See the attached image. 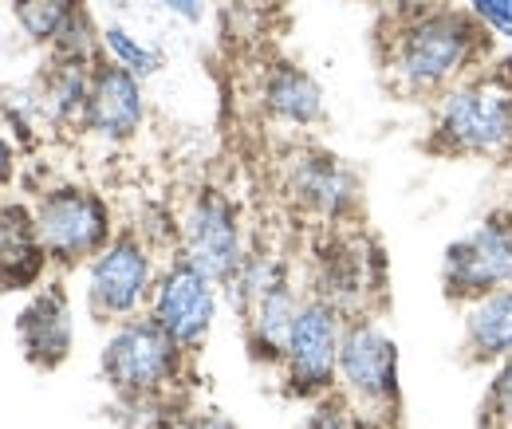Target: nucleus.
Listing matches in <instances>:
<instances>
[{"mask_svg": "<svg viewBox=\"0 0 512 429\" xmlns=\"http://www.w3.org/2000/svg\"><path fill=\"white\" fill-rule=\"evenodd\" d=\"M16 178V142H8V134L0 130V193Z\"/></svg>", "mask_w": 512, "mask_h": 429, "instance_id": "28", "label": "nucleus"}, {"mask_svg": "<svg viewBox=\"0 0 512 429\" xmlns=\"http://www.w3.org/2000/svg\"><path fill=\"white\" fill-rule=\"evenodd\" d=\"M146 79L119 67L115 60L99 56L91 67V95H87V115L83 130L107 146H127L146 126Z\"/></svg>", "mask_w": 512, "mask_h": 429, "instance_id": "14", "label": "nucleus"}, {"mask_svg": "<svg viewBox=\"0 0 512 429\" xmlns=\"http://www.w3.org/2000/svg\"><path fill=\"white\" fill-rule=\"evenodd\" d=\"M158 248L138 229H119L111 245L83 264V307L95 323L115 327L142 315L158 280Z\"/></svg>", "mask_w": 512, "mask_h": 429, "instance_id": "6", "label": "nucleus"}, {"mask_svg": "<svg viewBox=\"0 0 512 429\" xmlns=\"http://www.w3.org/2000/svg\"><path fill=\"white\" fill-rule=\"evenodd\" d=\"M52 260L36 237L32 205L0 201V292H36Z\"/></svg>", "mask_w": 512, "mask_h": 429, "instance_id": "17", "label": "nucleus"}, {"mask_svg": "<svg viewBox=\"0 0 512 429\" xmlns=\"http://www.w3.org/2000/svg\"><path fill=\"white\" fill-rule=\"evenodd\" d=\"M178 252L217 284H225L241 268V260L249 252L245 221H241L237 201L225 189L201 185L186 201V209L178 217Z\"/></svg>", "mask_w": 512, "mask_h": 429, "instance_id": "12", "label": "nucleus"}, {"mask_svg": "<svg viewBox=\"0 0 512 429\" xmlns=\"http://www.w3.org/2000/svg\"><path fill=\"white\" fill-rule=\"evenodd\" d=\"M8 8H12L16 28L24 32V40L36 48H48L64 24L67 0H8Z\"/></svg>", "mask_w": 512, "mask_h": 429, "instance_id": "22", "label": "nucleus"}, {"mask_svg": "<svg viewBox=\"0 0 512 429\" xmlns=\"http://www.w3.org/2000/svg\"><path fill=\"white\" fill-rule=\"evenodd\" d=\"M477 429H512V359L489 367V382L477 406Z\"/></svg>", "mask_w": 512, "mask_h": 429, "instance_id": "23", "label": "nucleus"}, {"mask_svg": "<svg viewBox=\"0 0 512 429\" xmlns=\"http://www.w3.org/2000/svg\"><path fill=\"white\" fill-rule=\"evenodd\" d=\"M217 307H221V284L209 280L201 268H193L182 252H174L154 280L146 315L186 351V355H201L213 323H217Z\"/></svg>", "mask_w": 512, "mask_h": 429, "instance_id": "11", "label": "nucleus"}, {"mask_svg": "<svg viewBox=\"0 0 512 429\" xmlns=\"http://www.w3.org/2000/svg\"><path fill=\"white\" fill-rule=\"evenodd\" d=\"M154 4L182 24H205V16H209V0H154Z\"/></svg>", "mask_w": 512, "mask_h": 429, "instance_id": "26", "label": "nucleus"}, {"mask_svg": "<svg viewBox=\"0 0 512 429\" xmlns=\"http://www.w3.org/2000/svg\"><path fill=\"white\" fill-rule=\"evenodd\" d=\"M442 296L453 307H469L473 300L512 284V217L489 213L469 233L453 237L442 252Z\"/></svg>", "mask_w": 512, "mask_h": 429, "instance_id": "10", "label": "nucleus"}, {"mask_svg": "<svg viewBox=\"0 0 512 429\" xmlns=\"http://www.w3.org/2000/svg\"><path fill=\"white\" fill-rule=\"evenodd\" d=\"M260 111L280 126L312 130L327 119V99H323L320 79L296 60H272L260 75L256 87Z\"/></svg>", "mask_w": 512, "mask_h": 429, "instance_id": "16", "label": "nucleus"}, {"mask_svg": "<svg viewBox=\"0 0 512 429\" xmlns=\"http://www.w3.org/2000/svg\"><path fill=\"white\" fill-rule=\"evenodd\" d=\"M426 150L438 158H501L512 150V60H489L434 99Z\"/></svg>", "mask_w": 512, "mask_h": 429, "instance_id": "2", "label": "nucleus"}, {"mask_svg": "<svg viewBox=\"0 0 512 429\" xmlns=\"http://www.w3.org/2000/svg\"><path fill=\"white\" fill-rule=\"evenodd\" d=\"M300 304H304V292L296 288V276L284 272V276H280L272 288H264L260 300L241 315V335H245V351H249L253 367L280 370L288 335H292V323H296V315H300Z\"/></svg>", "mask_w": 512, "mask_h": 429, "instance_id": "15", "label": "nucleus"}, {"mask_svg": "<svg viewBox=\"0 0 512 429\" xmlns=\"http://www.w3.org/2000/svg\"><path fill=\"white\" fill-rule=\"evenodd\" d=\"M178 429H237V422L221 410H197V414H186Z\"/></svg>", "mask_w": 512, "mask_h": 429, "instance_id": "27", "label": "nucleus"}, {"mask_svg": "<svg viewBox=\"0 0 512 429\" xmlns=\"http://www.w3.org/2000/svg\"><path fill=\"white\" fill-rule=\"evenodd\" d=\"M48 56L75 63H95L103 56V28L95 24L87 0H67L64 24H60L56 40L48 44Z\"/></svg>", "mask_w": 512, "mask_h": 429, "instance_id": "20", "label": "nucleus"}, {"mask_svg": "<svg viewBox=\"0 0 512 429\" xmlns=\"http://www.w3.org/2000/svg\"><path fill=\"white\" fill-rule=\"evenodd\" d=\"M461 359L465 367H497L512 359V284L461 307Z\"/></svg>", "mask_w": 512, "mask_h": 429, "instance_id": "19", "label": "nucleus"}, {"mask_svg": "<svg viewBox=\"0 0 512 429\" xmlns=\"http://www.w3.org/2000/svg\"><path fill=\"white\" fill-rule=\"evenodd\" d=\"M103 56L115 60L119 67H127V71H134L138 79L158 75L162 63H166L158 48L142 44V40H138L130 28H123V24H103Z\"/></svg>", "mask_w": 512, "mask_h": 429, "instance_id": "21", "label": "nucleus"}, {"mask_svg": "<svg viewBox=\"0 0 512 429\" xmlns=\"http://www.w3.org/2000/svg\"><path fill=\"white\" fill-rule=\"evenodd\" d=\"M312 296H323L343 315L375 311L386 300V252L367 233L331 229L312 260Z\"/></svg>", "mask_w": 512, "mask_h": 429, "instance_id": "8", "label": "nucleus"}, {"mask_svg": "<svg viewBox=\"0 0 512 429\" xmlns=\"http://www.w3.org/2000/svg\"><path fill=\"white\" fill-rule=\"evenodd\" d=\"M284 193L300 213L316 217L320 225H331V229L355 225L363 217L359 170L335 150L316 146V142L296 146L284 158Z\"/></svg>", "mask_w": 512, "mask_h": 429, "instance_id": "9", "label": "nucleus"}, {"mask_svg": "<svg viewBox=\"0 0 512 429\" xmlns=\"http://www.w3.org/2000/svg\"><path fill=\"white\" fill-rule=\"evenodd\" d=\"M296 429H359L351 418V406L343 402V394H327L320 402H312V410L296 422Z\"/></svg>", "mask_w": 512, "mask_h": 429, "instance_id": "24", "label": "nucleus"}, {"mask_svg": "<svg viewBox=\"0 0 512 429\" xmlns=\"http://www.w3.org/2000/svg\"><path fill=\"white\" fill-rule=\"evenodd\" d=\"M339 394L367 426L390 429L402 418V359L375 311L347 315L339 347Z\"/></svg>", "mask_w": 512, "mask_h": 429, "instance_id": "4", "label": "nucleus"}, {"mask_svg": "<svg viewBox=\"0 0 512 429\" xmlns=\"http://www.w3.org/2000/svg\"><path fill=\"white\" fill-rule=\"evenodd\" d=\"M347 315L323 296H304L300 315L292 323L284 363H280V390L292 402H320L339 390V347H343Z\"/></svg>", "mask_w": 512, "mask_h": 429, "instance_id": "7", "label": "nucleus"}, {"mask_svg": "<svg viewBox=\"0 0 512 429\" xmlns=\"http://www.w3.org/2000/svg\"><path fill=\"white\" fill-rule=\"evenodd\" d=\"M465 8H469L497 40H512V0H465Z\"/></svg>", "mask_w": 512, "mask_h": 429, "instance_id": "25", "label": "nucleus"}, {"mask_svg": "<svg viewBox=\"0 0 512 429\" xmlns=\"http://www.w3.org/2000/svg\"><path fill=\"white\" fill-rule=\"evenodd\" d=\"M256 4H260V0H256Z\"/></svg>", "mask_w": 512, "mask_h": 429, "instance_id": "32", "label": "nucleus"}, {"mask_svg": "<svg viewBox=\"0 0 512 429\" xmlns=\"http://www.w3.org/2000/svg\"><path fill=\"white\" fill-rule=\"evenodd\" d=\"M453 4H465V0H453Z\"/></svg>", "mask_w": 512, "mask_h": 429, "instance_id": "31", "label": "nucleus"}, {"mask_svg": "<svg viewBox=\"0 0 512 429\" xmlns=\"http://www.w3.org/2000/svg\"><path fill=\"white\" fill-rule=\"evenodd\" d=\"M359 4L375 8L379 16H402V12H410V8H422V4H430V0H359Z\"/></svg>", "mask_w": 512, "mask_h": 429, "instance_id": "29", "label": "nucleus"}, {"mask_svg": "<svg viewBox=\"0 0 512 429\" xmlns=\"http://www.w3.org/2000/svg\"><path fill=\"white\" fill-rule=\"evenodd\" d=\"M16 347L24 363L44 374L60 370L75 351V315L64 280H44L16 311Z\"/></svg>", "mask_w": 512, "mask_h": 429, "instance_id": "13", "label": "nucleus"}, {"mask_svg": "<svg viewBox=\"0 0 512 429\" xmlns=\"http://www.w3.org/2000/svg\"><path fill=\"white\" fill-rule=\"evenodd\" d=\"M497 36L453 0H430L379 24V67L402 99H438L493 60Z\"/></svg>", "mask_w": 512, "mask_h": 429, "instance_id": "1", "label": "nucleus"}, {"mask_svg": "<svg viewBox=\"0 0 512 429\" xmlns=\"http://www.w3.org/2000/svg\"><path fill=\"white\" fill-rule=\"evenodd\" d=\"M32 221L56 272L83 268L119 233L107 197L83 182H56L40 189V197L32 201Z\"/></svg>", "mask_w": 512, "mask_h": 429, "instance_id": "5", "label": "nucleus"}, {"mask_svg": "<svg viewBox=\"0 0 512 429\" xmlns=\"http://www.w3.org/2000/svg\"><path fill=\"white\" fill-rule=\"evenodd\" d=\"M190 359L193 355H186L142 311L107 331V343L99 351V374L123 406H154L186 378Z\"/></svg>", "mask_w": 512, "mask_h": 429, "instance_id": "3", "label": "nucleus"}, {"mask_svg": "<svg viewBox=\"0 0 512 429\" xmlns=\"http://www.w3.org/2000/svg\"><path fill=\"white\" fill-rule=\"evenodd\" d=\"M91 67L95 63H75L48 56V67L40 71L32 95H28V115L36 123L56 126V130H83L87 115V95H91Z\"/></svg>", "mask_w": 512, "mask_h": 429, "instance_id": "18", "label": "nucleus"}, {"mask_svg": "<svg viewBox=\"0 0 512 429\" xmlns=\"http://www.w3.org/2000/svg\"><path fill=\"white\" fill-rule=\"evenodd\" d=\"M359 429H375V426H367V422H363V426H359Z\"/></svg>", "mask_w": 512, "mask_h": 429, "instance_id": "30", "label": "nucleus"}]
</instances>
